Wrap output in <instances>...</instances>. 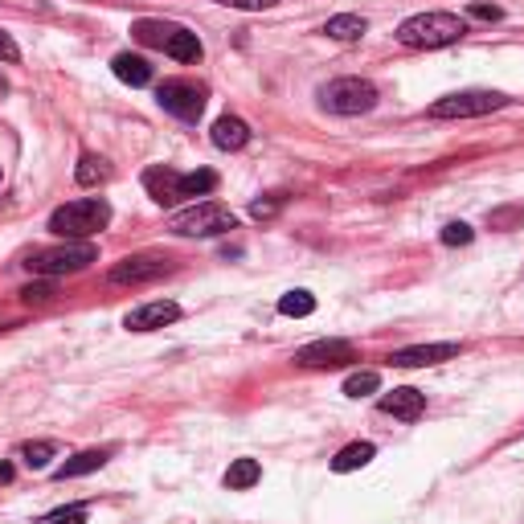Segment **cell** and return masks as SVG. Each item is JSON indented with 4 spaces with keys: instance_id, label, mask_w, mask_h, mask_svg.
Here are the masks:
<instances>
[{
    "instance_id": "cell-29",
    "label": "cell",
    "mask_w": 524,
    "mask_h": 524,
    "mask_svg": "<svg viewBox=\"0 0 524 524\" xmlns=\"http://www.w3.org/2000/svg\"><path fill=\"white\" fill-rule=\"evenodd\" d=\"M53 295H58V291H53V283H50V279H42V283H29L25 291H21V300H25V303H50Z\"/></svg>"
},
{
    "instance_id": "cell-35",
    "label": "cell",
    "mask_w": 524,
    "mask_h": 524,
    "mask_svg": "<svg viewBox=\"0 0 524 524\" xmlns=\"http://www.w3.org/2000/svg\"><path fill=\"white\" fill-rule=\"evenodd\" d=\"M0 483H13V463H5V459H0Z\"/></svg>"
},
{
    "instance_id": "cell-3",
    "label": "cell",
    "mask_w": 524,
    "mask_h": 524,
    "mask_svg": "<svg viewBox=\"0 0 524 524\" xmlns=\"http://www.w3.org/2000/svg\"><path fill=\"white\" fill-rule=\"evenodd\" d=\"M99 258L95 242H66V246H42L25 258V267L42 279H58V275H78Z\"/></svg>"
},
{
    "instance_id": "cell-20",
    "label": "cell",
    "mask_w": 524,
    "mask_h": 524,
    "mask_svg": "<svg viewBox=\"0 0 524 524\" xmlns=\"http://www.w3.org/2000/svg\"><path fill=\"white\" fill-rule=\"evenodd\" d=\"M258 480H262L258 459H233L230 472H225V488H230V491H250Z\"/></svg>"
},
{
    "instance_id": "cell-8",
    "label": "cell",
    "mask_w": 524,
    "mask_h": 524,
    "mask_svg": "<svg viewBox=\"0 0 524 524\" xmlns=\"http://www.w3.org/2000/svg\"><path fill=\"white\" fill-rule=\"evenodd\" d=\"M348 361H357L353 340H336V336L332 340H311L295 353V365H303V369H336V365Z\"/></svg>"
},
{
    "instance_id": "cell-16",
    "label": "cell",
    "mask_w": 524,
    "mask_h": 524,
    "mask_svg": "<svg viewBox=\"0 0 524 524\" xmlns=\"http://www.w3.org/2000/svg\"><path fill=\"white\" fill-rule=\"evenodd\" d=\"M373 459H377V447H373V443H348L344 451H336V455H332V472L336 475L361 472V467L373 463Z\"/></svg>"
},
{
    "instance_id": "cell-1",
    "label": "cell",
    "mask_w": 524,
    "mask_h": 524,
    "mask_svg": "<svg viewBox=\"0 0 524 524\" xmlns=\"http://www.w3.org/2000/svg\"><path fill=\"white\" fill-rule=\"evenodd\" d=\"M467 33V21L459 13H418V17H405L397 25V42L405 50H443V45H455Z\"/></svg>"
},
{
    "instance_id": "cell-22",
    "label": "cell",
    "mask_w": 524,
    "mask_h": 524,
    "mask_svg": "<svg viewBox=\"0 0 524 524\" xmlns=\"http://www.w3.org/2000/svg\"><path fill=\"white\" fill-rule=\"evenodd\" d=\"M164 53H168V58H176V62H201L197 33H189V29H176V33H172V42L164 45Z\"/></svg>"
},
{
    "instance_id": "cell-28",
    "label": "cell",
    "mask_w": 524,
    "mask_h": 524,
    "mask_svg": "<svg viewBox=\"0 0 524 524\" xmlns=\"http://www.w3.org/2000/svg\"><path fill=\"white\" fill-rule=\"evenodd\" d=\"M283 193H271L267 201H254V205H250V217H258V222H267V217H275L279 209H283Z\"/></svg>"
},
{
    "instance_id": "cell-23",
    "label": "cell",
    "mask_w": 524,
    "mask_h": 524,
    "mask_svg": "<svg viewBox=\"0 0 524 524\" xmlns=\"http://www.w3.org/2000/svg\"><path fill=\"white\" fill-rule=\"evenodd\" d=\"M53 455H58V443L53 439H37V443H25V447H21V459H25L29 472H45Z\"/></svg>"
},
{
    "instance_id": "cell-7",
    "label": "cell",
    "mask_w": 524,
    "mask_h": 524,
    "mask_svg": "<svg viewBox=\"0 0 524 524\" xmlns=\"http://www.w3.org/2000/svg\"><path fill=\"white\" fill-rule=\"evenodd\" d=\"M156 103H160L168 115H176V119L197 123V119H201V111H205V91H201L197 82L172 78V82H164L160 91H156Z\"/></svg>"
},
{
    "instance_id": "cell-17",
    "label": "cell",
    "mask_w": 524,
    "mask_h": 524,
    "mask_svg": "<svg viewBox=\"0 0 524 524\" xmlns=\"http://www.w3.org/2000/svg\"><path fill=\"white\" fill-rule=\"evenodd\" d=\"M324 33L332 37V42H361V37L369 33V21L357 17V13H336V17H328Z\"/></svg>"
},
{
    "instance_id": "cell-9",
    "label": "cell",
    "mask_w": 524,
    "mask_h": 524,
    "mask_svg": "<svg viewBox=\"0 0 524 524\" xmlns=\"http://www.w3.org/2000/svg\"><path fill=\"white\" fill-rule=\"evenodd\" d=\"M168 258H152V254H139V258H123L119 267L111 271V283L115 287H139V283H156V279L168 275Z\"/></svg>"
},
{
    "instance_id": "cell-32",
    "label": "cell",
    "mask_w": 524,
    "mask_h": 524,
    "mask_svg": "<svg viewBox=\"0 0 524 524\" xmlns=\"http://www.w3.org/2000/svg\"><path fill=\"white\" fill-rule=\"evenodd\" d=\"M45 524H86V508L78 504V508H62V512H53Z\"/></svg>"
},
{
    "instance_id": "cell-24",
    "label": "cell",
    "mask_w": 524,
    "mask_h": 524,
    "mask_svg": "<svg viewBox=\"0 0 524 524\" xmlns=\"http://www.w3.org/2000/svg\"><path fill=\"white\" fill-rule=\"evenodd\" d=\"M217 189V172L209 168H197V172H185L181 176V201L185 197H205V193Z\"/></svg>"
},
{
    "instance_id": "cell-36",
    "label": "cell",
    "mask_w": 524,
    "mask_h": 524,
    "mask_svg": "<svg viewBox=\"0 0 524 524\" xmlns=\"http://www.w3.org/2000/svg\"><path fill=\"white\" fill-rule=\"evenodd\" d=\"M0 91H5V78H0Z\"/></svg>"
},
{
    "instance_id": "cell-15",
    "label": "cell",
    "mask_w": 524,
    "mask_h": 524,
    "mask_svg": "<svg viewBox=\"0 0 524 524\" xmlns=\"http://www.w3.org/2000/svg\"><path fill=\"white\" fill-rule=\"evenodd\" d=\"M107 459H111V451L107 447H95V451H78L74 459H66V463L58 467V472H53V480H78V475H91V472H99V467L107 463Z\"/></svg>"
},
{
    "instance_id": "cell-31",
    "label": "cell",
    "mask_w": 524,
    "mask_h": 524,
    "mask_svg": "<svg viewBox=\"0 0 524 524\" xmlns=\"http://www.w3.org/2000/svg\"><path fill=\"white\" fill-rule=\"evenodd\" d=\"M516 222H524V205L496 209V214H491V225H496V230H508V225H516Z\"/></svg>"
},
{
    "instance_id": "cell-33",
    "label": "cell",
    "mask_w": 524,
    "mask_h": 524,
    "mask_svg": "<svg viewBox=\"0 0 524 524\" xmlns=\"http://www.w3.org/2000/svg\"><path fill=\"white\" fill-rule=\"evenodd\" d=\"M467 17H475V21H500V17H504V9H500V5H467Z\"/></svg>"
},
{
    "instance_id": "cell-14",
    "label": "cell",
    "mask_w": 524,
    "mask_h": 524,
    "mask_svg": "<svg viewBox=\"0 0 524 524\" xmlns=\"http://www.w3.org/2000/svg\"><path fill=\"white\" fill-rule=\"evenodd\" d=\"M209 139H214V148H222V152H238V148L250 144V128L238 115H222V119L214 123V131H209Z\"/></svg>"
},
{
    "instance_id": "cell-13",
    "label": "cell",
    "mask_w": 524,
    "mask_h": 524,
    "mask_svg": "<svg viewBox=\"0 0 524 524\" xmlns=\"http://www.w3.org/2000/svg\"><path fill=\"white\" fill-rule=\"evenodd\" d=\"M381 414H394V418H402V422H418L422 414H426V394L402 386V389H394V394L381 397Z\"/></svg>"
},
{
    "instance_id": "cell-2",
    "label": "cell",
    "mask_w": 524,
    "mask_h": 524,
    "mask_svg": "<svg viewBox=\"0 0 524 524\" xmlns=\"http://www.w3.org/2000/svg\"><path fill=\"white\" fill-rule=\"evenodd\" d=\"M107 225H111V205L103 197H78L50 214V230L66 242H91Z\"/></svg>"
},
{
    "instance_id": "cell-6",
    "label": "cell",
    "mask_w": 524,
    "mask_h": 524,
    "mask_svg": "<svg viewBox=\"0 0 524 524\" xmlns=\"http://www.w3.org/2000/svg\"><path fill=\"white\" fill-rule=\"evenodd\" d=\"M508 99L500 91H459L439 103H430V119H480V115L500 111Z\"/></svg>"
},
{
    "instance_id": "cell-34",
    "label": "cell",
    "mask_w": 524,
    "mask_h": 524,
    "mask_svg": "<svg viewBox=\"0 0 524 524\" xmlns=\"http://www.w3.org/2000/svg\"><path fill=\"white\" fill-rule=\"evenodd\" d=\"M0 62H21V50H17V42H13L5 29H0Z\"/></svg>"
},
{
    "instance_id": "cell-11",
    "label": "cell",
    "mask_w": 524,
    "mask_h": 524,
    "mask_svg": "<svg viewBox=\"0 0 524 524\" xmlns=\"http://www.w3.org/2000/svg\"><path fill=\"white\" fill-rule=\"evenodd\" d=\"M172 319H181V308L172 300H152V303H144V308L128 311L123 328H128V332H156V328L172 324Z\"/></svg>"
},
{
    "instance_id": "cell-21",
    "label": "cell",
    "mask_w": 524,
    "mask_h": 524,
    "mask_svg": "<svg viewBox=\"0 0 524 524\" xmlns=\"http://www.w3.org/2000/svg\"><path fill=\"white\" fill-rule=\"evenodd\" d=\"M107 176H111V168H107L103 156H82L74 168V181L82 185V189H95V185H103Z\"/></svg>"
},
{
    "instance_id": "cell-4",
    "label": "cell",
    "mask_w": 524,
    "mask_h": 524,
    "mask_svg": "<svg viewBox=\"0 0 524 524\" xmlns=\"http://www.w3.org/2000/svg\"><path fill=\"white\" fill-rule=\"evenodd\" d=\"M168 230L181 233V238H214V233H230L238 230V214L225 209L222 201H201L193 209H181V214L168 217Z\"/></svg>"
},
{
    "instance_id": "cell-30",
    "label": "cell",
    "mask_w": 524,
    "mask_h": 524,
    "mask_svg": "<svg viewBox=\"0 0 524 524\" xmlns=\"http://www.w3.org/2000/svg\"><path fill=\"white\" fill-rule=\"evenodd\" d=\"M225 9H242V13H262V9H275L279 0H217Z\"/></svg>"
},
{
    "instance_id": "cell-18",
    "label": "cell",
    "mask_w": 524,
    "mask_h": 524,
    "mask_svg": "<svg viewBox=\"0 0 524 524\" xmlns=\"http://www.w3.org/2000/svg\"><path fill=\"white\" fill-rule=\"evenodd\" d=\"M111 70H115V78L128 82V86H148V82H152V66H148L139 53H119V58L111 62Z\"/></svg>"
},
{
    "instance_id": "cell-5",
    "label": "cell",
    "mask_w": 524,
    "mask_h": 524,
    "mask_svg": "<svg viewBox=\"0 0 524 524\" xmlns=\"http://www.w3.org/2000/svg\"><path fill=\"white\" fill-rule=\"evenodd\" d=\"M319 103L332 115H365L377 107V86L369 78H336L319 91Z\"/></svg>"
},
{
    "instance_id": "cell-27",
    "label": "cell",
    "mask_w": 524,
    "mask_h": 524,
    "mask_svg": "<svg viewBox=\"0 0 524 524\" xmlns=\"http://www.w3.org/2000/svg\"><path fill=\"white\" fill-rule=\"evenodd\" d=\"M439 238H443V246H467V242L475 238V230L467 222H451V225H443Z\"/></svg>"
},
{
    "instance_id": "cell-10",
    "label": "cell",
    "mask_w": 524,
    "mask_h": 524,
    "mask_svg": "<svg viewBox=\"0 0 524 524\" xmlns=\"http://www.w3.org/2000/svg\"><path fill=\"white\" fill-rule=\"evenodd\" d=\"M463 353V344L455 340H443V344H414V348H397L389 361L397 369H426V365H443V361H455Z\"/></svg>"
},
{
    "instance_id": "cell-26",
    "label": "cell",
    "mask_w": 524,
    "mask_h": 524,
    "mask_svg": "<svg viewBox=\"0 0 524 524\" xmlns=\"http://www.w3.org/2000/svg\"><path fill=\"white\" fill-rule=\"evenodd\" d=\"M377 389H381L377 369H361V373H353V377L344 381V394L348 397H369V394H377Z\"/></svg>"
},
{
    "instance_id": "cell-25",
    "label": "cell",
    "mask_w": 524,
    "mask_h": 524,
    "mask_svg": "<svg viewBox=\"0 0 524 524\" xmlns=\"http://www.w3.org/2000/svg\"><path fill=\"white\" fill-rule=\"evenodd\" d=\"M279 311L291 316V319H303V316L316 311V295H311V291H287L283 300H279Z\"/></svg>"
},
{
    "instance_id": "cell-12",
    "label": "cell",
    "mask_w": 524,
    "mask_h": 524,
    "mask_svg": "<svg viewBox=\"0 0 524 524\" xmlns=\"http://www.w3.org/2000/svg\"><path fill=\"white\" fill-rule=\"evenodd\" d=\"M181 176L185 172L168 168V164H156V168L144 172V189L156 205H176L181 201Z\"/></svg>"
},
{
    "instance_id": "cell-19",
    "label": "cell",
    "mask_w": 524,
    "mask_h": 524,
    "mask_svg": "<svg viewBox=\"0 0 524 524\" xmlns=\"http://www.w3.org/2000/svg\"><path fill=\"white\" fill-rule=\"evenodd\" d=\"M181 25H168V21H136L131 25V37H136L139 45H156V50H164V45L172 42V33H176Z\"/></svg>"
}]
</instances>
